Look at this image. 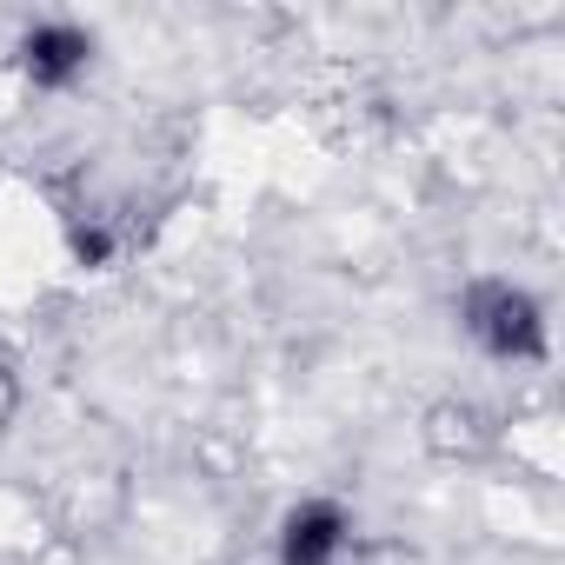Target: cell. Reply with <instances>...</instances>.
Here are the masks:
<instances>
[{
	"label": "cell",
	"instance_id": "obj_1",
	"mask_svg": "<svg viewBox=\"0 0 565 565\" xmlns=\"http://www.w3.org/2000/svg\"><path fill=\"white\" fill-rule=\"evenodd\" d=\"M466 320H472V333H479L492 353H505V360H539V353H545L539 300L519 294V287H472Z\"/></svg>",
	"mask_w": 565,
	"mask_h": 565
},
{
	"label": "cell",
	"instance_id": "obj_2",
	"mask_svg": "<svg viewBox=\"0 0 565 565\" xmlns=\"http://www.w3.org/2000/svg\"><path fill=\"white\" fill-rule=\"evenodd\" d=\"M340 545H347V512L333 499H307L279 525V558L287 565H333Z\"/></svg>",
	"mask_w": 565,
	"mask_h": 565
},
{
	"label": "cell",
	"instance_id": "obj_3",
	"mask_svg": "<svg viewBox=\"0 0 565 565\" xmlns=\"http://www.w3.org/2000/svg\"><path fill=\"white\" fill-rule=\"evenodd\" d=\"M87 54H94V41L81 34V28H34L28 41H21V67L34 74V87H67L81 67H87Z\"/></svg>",
	"mask_w": 565,
	"mask_h": 565
}]
</instances>
